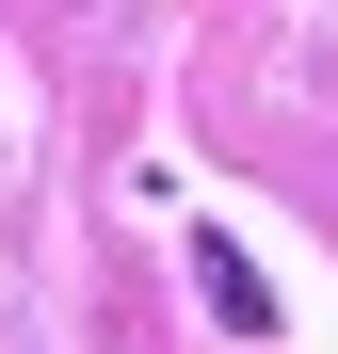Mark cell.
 Returning <instances> with one entry per match:
<instances>
[{
  "label": "cell",
  "instance_id": "6da1fadb",
  "mask_svg": "<svg viewBox=\"0 0 338 354\" xmlns=\"http://www.w3.org/2000/svg\"><path fill=\"white\" fill-rule=\"evenodd\" d=\"M194 306H209L225 338H258V322H274V274H258L242 242H209V258H194Z\"/></svg>",
  "mask_w": 338,
  "mask_h": 354
}]
</instances>
